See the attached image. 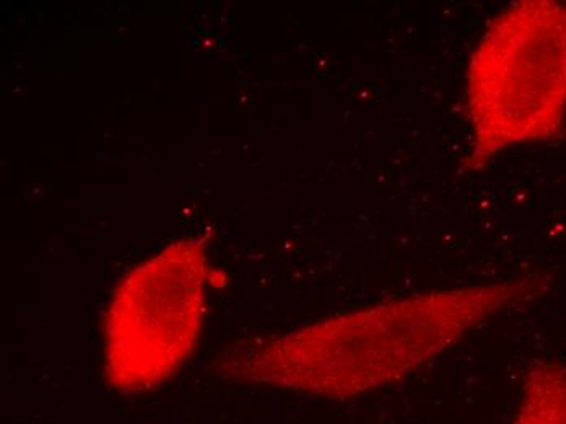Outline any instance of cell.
I'll return each mask as SVG.
<instances>
[{
  "label": "cell",
  "mask_w": 566,
  "mask_h": 424,
  "mask_svg": "<svg viewBox=\"0 0 566 424\" xmlns=\"http://www.w3.org/2000/svg\"><path fill=\"white\" fill-rule=\"evenodd\" d=\"M547 289L541 273L417 292L244 341L217 361L231 382L352 399L419 372L459 340Z\"/></svg>",
  "instance_id": "obj_1"
},
{
  "label": "cell",
  "mask_w": 566,
  "mask_h": 424,
  "mask_svg": "<svg viewBox=\"0 0 566 424\" xmlns=\"http://www.w3.org/2000/svg\"><path fill=\"white\" fill-rule=\"evenodd\" d=\"M468 172L524 144L557 139L566 123V2L520 0L496 13L465 68Z\"/></svg>",
  "instance_id": "obj_2"
},
{
  "label": "cell",
  "mask_w": 566,
  "mask_h": 424,
  "mask_svg": "<svg viewBox=\"0 0 566 424\" xmlns=\"http://www.w3.org/2000/svg\"><path fill=\"white\" fill-rule=\"evenodd\" d=\"M210 281L202 237L175 240L114 289L105 320V374L120 394L160 387L198 347Z\"/></svg>",
  "instance_id": "obj_3"
},
{
  "label": "cell",
  "mask_w": 566,
  "mask_h": 424,
  "mask_svg": "<svg viewBox=\"0 0 566 424\" xmlns=\"http://www.w3.org/2000/svg\"><path fill=\"white\" fill-rule=\"evenodd\" d=\"M511 424H566L565 365H531Z\"/></svg>",
  "instance_id": "obj_4"
}]
</instances>
